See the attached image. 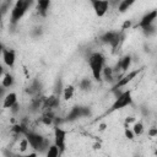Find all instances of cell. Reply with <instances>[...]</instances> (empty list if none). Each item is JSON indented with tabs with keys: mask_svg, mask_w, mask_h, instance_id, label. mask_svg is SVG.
<instances>
[{
	"mask_svg": "<svg viewBox=\"0 0 157 157\" xmlns=\"http://www.w3.org/2000/svg\"><path fill=\"white\" fill-rule=\"evenodd\" d=\"M23 135L28 142V146H31L33 150H36L38 152H44V150H47L50 145L49 141L44 136H42L40 134H38L36 131H29L27 129Z\"/></svg>",
	"mask_w": 157,
	"mask_h": 157,
	"instance_id": "6da1fadb",
	"label": "cell"
},
{
	"mask_svg": "<svg viewBox=\"0 0 157 157\" xmlns=\"http://www.w3.org/2000/svg\"><path fill=\"white\" fill-rule=\"evenodd\" d=\"M104 61H105L104 56L98 52H94L88 56V66L91 69L92 77L96 81H99L102 78V70L104 67Z\"/></svg>",
	"mask_w": 157,
	"mask_h": 157,
	"instance_id": "7a4b0ae2",
	"label": "cell"
},
{
	"mask_svg": "<svg viewBox=\"0 0 157 157\" xmlns=\"http://www.w3.org/2000/svg\"><path fill=\"white\" fill-rule=\"evenodd\" d=\"M31 5H32V0H17L11 10L10 25L16 26L20 22V20L25 16V13L27 12V10L29 9Z\"/></svg>",
	"mask_w": 157,
	"mask_h": 157,
	"instance_id": "3957f363",
	"label": "cell"
},
{
	"mask_svg": "<svg viewBox=\"0 0 157 157\" xmlns=\"http://www.w3.org/2000/svg\"><path fill=\"white\" fill-rule=\"evenodd\" d=\"M132 103V96H131V91L128 90V91H124L121 92L120 94H118L115 97V101L113 102V104L110 105V108L107 110L105 114H110L115 110H119V109H123L128 105H130Z\"/></svg>",
	"mask_w": 157,
	"mask_h": 157,
	"instance_id": "277c9868",
	"label": "cell"
},
{
	"mask_svg": "<svg viewBox=\"0 0 157 157\" xmlns=\"http://www.w3.org/2000/svg\"><path fill=\"white\" fill-rule=\"evenodd\" d=\"M99 39L103 43L109 44L112 47V49L115 50L119 47V44H120V42L123 39V33L121 32H117V31H108V32H104L99 37Z\"/></svg>",
	"mask_w": 157,
	"mask_h": 157,
	"instance_id": "5b68a950",
	"label": "cell"
},
{
	"mask_svg": "<svg viewBox=\"0 0 157 157\" xmlns=\"http://www.w3.org/2000/svg\"><path fill=\"white\" fill-rule=\"evenodd\" d=\"M90 115H91L90 107H86V105H75L67 113V115L65 118V121H75L77 119L86 118V117H90Z\"/></svg>",
	"mask_w": 157,
	"mask_h": 157,
	"instance_id": "8992f818",
	"label": "cell"
},
{
	"mask_svg": "<svg viewBox=\"0 0 157 157\" xmlns=\"http://www.w3.org/2000/svg\"><path fill=\"white\" fill-rule=\"evenodd\" d=\"M141 71H142V69H136V70H134V71L128 72V74L124 75L121 78H118V81L114 83V86H113V88H112V92L115 91V90H120V88L125 87V86H126L129 82H131Z\"/></svg>",
	"mask_w": 157,
	"mask_h": 157,
	"instance_id": "52a82bcc",
	"label": "cell"
},
{
	"mask_svg": "<svg viewBox=\"0 0 157 157\" xmlns=\"http://www.w3.org/2000/svg\"><path fill=\"white\" fill-rule=\"evenodd\" d=\"M54 144L59 147L60 152L63 153L66 147V131L60 126H54Z\"/></svg>",
	"mask_w": 157,
	"mask_h": 157,
	"instance_id": "ba28073f",
	"label": "cell"
},
{
	"mask_svg": "<svg viewBox=\"0 0 157 157\" xmlns=\"http://www.w3.org/2000/svg\"><path fill=\"white\" fill-rule=\"evenodd\" d=\"M90 4L92 5V9L94 10L96 16L98 17H103L109 9V1L108 0H88Z\"/></svg>",
	"mask_w": 157,
	"mask_h": 157,
	"instance_id": "9c48e42d",
	"label": "cell"
},
{
	"mask_svg": "<svg viewBox=\"0 0 157 157\" xmlns=\"http://www.w3.org/2000/svg\"><path fill=\"white\" fill-rule=\"evenodd\" d=\"M156 18H157V11H156V10H152V11L145 13V15L141 17V20L136 23L135 27H139V28H141V29H145L146 27H148V26H151V25H155Z\"/></svg>",
	"mask_w": 157,
	"mask_h": 157,
	"instance_id": "30bf717a",
	"label": "cell"
},
{
	"mask_svg": "<svg viewBox=\"0 0 157 157\" xmlns=\"http://www.w3.org/2000/svg\"><path fill=\"white\" fill-rule=\"evenodd\" d=\"M1 56H2L4 64H5L7 67L12 69V67L15 66V63H16V52H15L13 49H10V48H4Z\"/></svg>",
	"mask_w": 157,
	"mask_h": 157,
	"instance_id": "8fae6325",
	"label": "cell"
},
{
	"mask_svg": "<svg viewBox=\"0 0 157 157\" xmlns=\"http://www.w3.org/2000/svg\"><path fill=\"white\" fill-rule=\"evenodd\" d=\"M17 103V94L15 92H10L7 94H5L4 101H2V108L5 109H10L12 105H15Z\"/></svg>",
	"mask_w": 157,
	"mask_h": 157,
	"instance_id": "7c38bea8",
	"label": "cell"
},
{
	"mask_svg": "<svg viewBox=\"0 0 157 157\" xmlns=\"http://www.w3.org/2000/svg\"><path fill=\"white\" fill-rule=\"evenodd\" d=\"M37 1V11L40 16L45 17L50 6V0H36Z\"/></svg>",
	"mask_w": 157,
	"mask_h": 157,
	"instance_id": "4fadbf2b",
	"label": "cell"
},
{
	"mask_svg": "<svg viewBox=\"0 0 157 157\" xmlns=\"http://www.w3.org/2000/svg\"><path fill=\"white\" fill-rule=\"evenodd\" d=\"M131 65V56L130 55H124L121 59H119L118 64H117V67H119L123 72H126L128 69L130 67Z\"/></svg>",
	"mask_w": 157,
	"mask_h": 157,
	"instance_id": "5bb4252c",
	"label": "cell"
},
{
	"mask_svg": "<svg viewBox=\"0 0 157 157\" xmlns=\"http://www.w3.org/2000/svg\"><path fill=\"white\" fill-rule=\"evenodd\" d=\"M136 0H120L119 4H118V11L120 13H124L126 12L134 4H135Z\"/></svg>",
	"mask_w": 157,
	"mask_h": 157,
	"instance_id": "9a60e30c",
	"label": "cell"
},
{
	"mask_svg": "<svg viewBox=\"0 0 157 157\" xmlns=\"http://www.w3.org/2000/svg\"><path fill=\"white\" fill-rule=\"evenodd\" d=\"M58 104H59L58 98H56L55 96H50V97H48V98H45V99H44V102H43L42 107H43V108H47V109H49V110H50L52 108H55Z\"/></svg>",
	"mask_w": 157,
	"mask_h": 157,
	"instance_id": "2e32d148",
	"label": "cell"
},
{
	"mask_svg": "<svg viewBox=\"0 0 157 157\" xmlns=\"http://www.w3.org/2000/svg\"><path fill=\"white\" fill-rule=\"evenodd\" d=\"M13 83H15V78H13V76H12L10 72H6V74L4 75L2 81H1V86H4L5 88H10Z\"/></svg>",
	"mask_w": 157,
	"mask_h": 157,
	"instance_id": "e0dca14e",
	"label": "cell"
},
{
	"mask_svg": "<svg viewBox=\"0 0 157 157\" xmlns=\"http://www.w3.org/2000/svg\"><path fill=\"white\" fill-rule=\"evenodd\" d=\"M27 92H28L29 94H32V96L39 93V92H40V82H39L38 80H34V81L31 83V86L27 87Z\"/></svg>",
	"mask_w": 157,
	"mask_h": 157,
	"instance_id": "ac0fdd59",
	"label": "cell"
},
{
	"mask_svg": "<svg viewBox=\"0 0 157 157\" xmlns=\"http://www.w3.org/2000/svg\"><path fill=\"white\" fill-rule=\"evenodd\" d=\"M59 155H61L59 147H58L55 144H54V145H49V147L47 148V156H48V157H56V156H59Z\"/></svg>",
	"mask_w": 157,
	"mask_h": 157,
	"instance_id": "d6986e66",
	"label": "cell"
},
{
	"mask_svg": "<svg viewBox=\"0 0 157 157\" xmlns=\"http://www.w3.org/2000/svg\"><path fill=\"white\" fill-rule=\"evenodd\" d=\"M102 75L104 76V78H105L107 81H113L114 71H113V69H112V67H109V66H105V65H104V67H103V70H102Z\"/></svg>",
	"mask_w": 157,
	"mask_h": 157,
	"instance_id": "ffe728a7",
	"label": "cell"
},
{
	"mask_svg": "<svg viewBox=\"0 0 157 157\" xmlns=\"http://www.w3.org/2000/svg\"><path fill=\"white\" fill-rule=\"evenodd\" d=\"M74 92H75V87L72 85H69L64 88V99L65 101H69L72 96H74Z\"/></svg>",
	"mask_w": 157,
	"mask_h": 157,
	"instance_id": "44dd1931",
	"label": "cell"
},
{
	"mask_svg": "<svg viewBox=\"0 0 157 157\" xmlns=\"http://www.w3.org/2000/svg\"><path fill=\"white\" fill-rule=\"evenodd\" d=\"M132 132H134V135H141L142 132H144V124L141 123V121H136V123H134V126H132Z\"/></svg>",
	"mask_w": 157,
	"mask_h": 157,
	"instance_id": "7402d4cb",
	"label": "cell"
},
{
	"mask_svg": "<svg viewBox=\"0 0 157 157\" xmlns=\"http://www.w3.org/2000/svg\"><path fill=\"white\" fill-rule=\"evenodd\" d=\"M53 120H54V115H53V113H52V112H48V113H47V114H44V115H43V118H42V121H43L45 125L52 124V123H53Z\"/></svg>",
	"mask_w": 157,
	"mask_h": 157,
	"instance_id": "603a6c76",
	"label": "cell"
},
{
	"mask_svg": "<svg viewBox=\"0 0 157 157\" xmlns=\"http://www.w3.org/2000/svg\"><path fill=\"white\" fill-rule=\"evenodd\" d=\"M80 88H81L82 91L90 90V88H91V80H90V78H83V80H81V82H80Z\"/></svg>",
	"mask_w": 157,
	"mask_h": 157,
	"instance_id": "cb8c5ba5",
	"label": "cell"
},
{
	"mask_svg": "<svg viewBox=\"0 0 157 157\" xmlns=\"http://www.w3.org/2000/svg\"><path fill=\"white\" fill-rule=\"evenodd\" d=\"M131 26H132V22H131V20H126V21L123 23V26H121V29H123V31H125V29L130 28Z\"/></svg>",
	"mask_w": 157,
	"mask_h": 157,
	"instance_id": "d4e9b609",
	"label": "cell"
},
{
	"mask_svg": "<svg viewBox=\"0 0 157 157\" xmlns=\"http://www.w3.org/2000/svg\"><path fill=\"white\" fill-rule=\"evenodd\" d=\"M125 136H126V137H128L129 140H132L135 135H134L132 130H130V129H128V128H126V129H125Z\"/></svg>",
	"mask_w": 157,
	"mask_h": 157,
	"instance_id": "484cf974",
	"label": "cell"
},
{
	"mask_svg": "<svg viewBox=\"0 0 157 157\" xmlns=\"http://www.w3.org/2000/svg\"><path fill=\"white\" fill-rule=\"evenodd\" d=\"M28 147V142L26 139L22 140V144H21V151H26V148Z\"/></svg>",
	"mask_w": 157,
	"mask_h": 157,
	"instance_id": "4316f807",
	"label": "cell"
},
{
	"mask_svg": "<svg viewBox=\"0 0 157 157\" xmlns=\"http://www.w3.org/2000/svg\"><path fill=\"white\" fill-rule=\"evenodd\" d=\"M148 135H150V136H152V137H153V136H156V135H157V129H156V128H152V129L148 131Z\"/></svg>",
	"mask_w": 157,
	"mask_h": 157,
	"instance_id": "83f0119b",
	"label": "cell"
},
{
	"mask_svg": "<svg viewBox=\"0 0 157 157\" xmlns=\"http://www.w3.org/2000/svg\"><path fill=\"white\" fill-rule=\"evenodd\" d=\"M4 92H5V87L4 86H0V98H2Z\"/></svg>",
	"mask_w": 157,
	"mask_h": 157,
	"instance_id": "f1b7e54d",
	"label": "cell"
},
{
	"mask_svg": "<svg viewBox=\"0 0 157 157\" xmlns=\"http://www.w3.org/2000/svg\"><path fill=\"white\" fill-rule=\"evenodd\" d=\"M4 48H5V47H4V44H2V43H0V55L2 54V50H4Z\"/></svg>",
	"mask_w": 157,
	"mask_h": 157,
	"instance_id": "f546056e",
	"label": "cell"
},
{
	"mask_svg": "<svg viewBox=\"0 0 157 157\" xmlns=\"http://www.w3.org/2000/svg\"><path fill=\"white\" fill-rule=\"evenodd\" d=\"M2 74H4V67H2V65L0 64V76H1Z\"/></svg>",
	"mask_w": 157,
	"mask_h": 157,
	"instance_id": "4dcf8cb0",
	"label": "cell"
}]
</instances>
